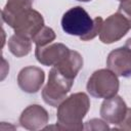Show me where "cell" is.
I'll return each mask as SVG.
<instances>
[{
	"mask_svg": "<svg viewBox=\"0 0 131 131\" xmlns=\"http://www.w3.org/2000/svg\"><path fill=\"white\" fill-rule=\"evenodd\" d=\"M90 107V100L86 93L77 92L67 97L57 107L58 130L79 131L83 130V119Z\"/></svg>",
	"mask_w": 131,
	"mask_h": 131,
	"instance_id": "1",
	"label": "cell"
},
{
	"mask_svg": "<svg viewBox=\"0 0 131 131\" xmlns=\"http://www.w3.org/2000/svg\"><path fill=\"white\" fill-rule=\"evenodd\" d=\"M87 91L96 98H110L117 95L120 87L118 77L111 70L95 71L87 82Z\"/></svg>",
	"mask_w": 131,
	"mask_h": 131,
	"instance_id": "2",
	"label": "cell"
},
{
	"mask_svg": "<svg viewBox=\"0 0 131 131\" xmlns=\"http://www.w3.org/2000/svg\"><path fill=\"white\" fill-rule=\"evenodd\" d=\"M73 83L74 80L68 79L53 67L49 73L48 82L42 90L43 100L49 105L58 106L67 98Z\"/></svg>",
	"mask_w": 131,
	"mask_h": 131,
	"instance_id": "3",
	"label": "cell"
},
{
	"mask_svg": "<svg viewBox=\"0 0 131 131\" xmlns=\"http://www.w3.org/2000/svg\"><path fill=\"white\" fill-rule=\"evenodd\" d=\"M93 27V19L81 6H75L66 11L61 18L62 30L73 36L80 38L87 35Z\"/></svg>",
	"mask_w": 131,
	"mask_h": 131,
	"instance_id": "4",
	"label": "cell"
},
{
	"mask_svg": "<svg viewBox=\"0 0 131 131\" xmlns=\"http://www.w3.org/2000/svg\"><path fill=\"white\" fill-rule=\"evenodd\" d=\"M6 24L13 29L15 34L32 40V38L44 27V19L41 13L30 8L18 13Z\"/></svg>",
	"mask_w": 131,
	"mask_h": 131,
	"instance_id": "5",
	"label": "cell"
},
{
	"mask_svg": "<svg viewBox=\"0 0 131 131\" xmlns=\"http://www.w3.org/2000/svg\"><path fill=\"white\" fill-rule=\"evenodd\" d=\"M130 29L131 25L128 19L117 11L103 20L99 33V39L104 44H111L122 39Z\"/></svg>",
	"mask_w": 131,
	"mask_h": 131,
	"instance_id": "6",
	"label": "cell"
},
{
	"mask_svg": "<svg viewBox=\"0 0 131 131\" xmlns=\"http://www.w3.org/2000/svg\"><path fill=\"white\" fill-rule=\"evenodd\" d=\"M107 69L117 76L128 78L131 76V49L126 47H119L111 51L106 58Z\"/></svg>",
	"mask_w": 131,
	"mask_h": 131,
	"instance_id": "7",
	"label": "cell"
},
{
	"mask_svg": "<svg viewBox=\"0 0 131 131\" xmlns=\"http://www.w3.org/2000/svg\"><path fill=\"white\" fill-rule=\"evenodd\" d=\"M126 112H127V105L123 100V98L119 95L105 98L100 106L101 118L106 123L117 126L125 118Z\"/></svg>",
	"mask_w": 131,
	"mask_h": 131,
	"instance_id": "8",
	"label": "cell"
},
{
	"mask_svg": "<svg viewBox=\"0 0 131 131\" xmlns=\"http://www.w3.org/2000/svg\"><path fill=\"white\" fill-rule=\"evenodd\" d=\"M48 120L49 115L43 106L39 104H31L23 111L19 117V124L27 130L35 131L43 129L48 123Z\"/></svg>",
	"mask_w": 131,
	"mask_h": 131,
	"instance_id": "9",
	"label": "cell"
},
{
	"mask_svg": "<svg viewBox=\"0 0 131 131\" xmlns=\"http://www.w3.org/2000/svg\"><path fill=\"white\" fill-rule=\"evenodd\" d=\"M45 74L38 67H26L17 75V84L19 88L27 93H36L44 83Z\"/></svg>",
	"mask_w": 131,
	"mask_h": 131,
	"instance_id": "10",
	"label": "cell"
},
{
	"mask_svg": "<svg viewBox=\"0 0 131 131\" xmlns=\"http://www.w3.org/2000/svg\"><path fill=\"white\" fill-rule=\"evenodd\" d=\"M70 49L62 43H53L46 46H36L35 56L37 60L43 66H56L60 60H62Z\"/></svg>",
	"mask_w": 131,
	"mask_h": 131,
	"instance_id": "11",
	"label": "cell"
},
{
	"mask_svg": "<svg viewBox=\"0 0 131 131\" xmlns=\"http://www.w3.org/2000/svg\"><path fill=\"white\" fill-rule=\"evenodd\" d=\"M83 67V57L82 55L75 50H70L68 55L60 60L54 68L68 79L74 80Z\"/></svg>",
	"mask_w": 131,
	"mask_h": 131,
	"instance_id": "12",
	"label": "cell"
},
{
	"mask_svg": "<svg viewBox=\"0 0 131 131\" xmlns=\"http://www.w3.org/2000/svg\"><path fill=\"white\" fill-rule=\"evenodd\" d=\"M9 51L16 57H23L28 55L32 49V40L18 34H14L8 41Z\"/></svg>",
	"mask_w": 131,
	"mask_h": 131,
	"instance_id": "13",
	"label": "cell"
},
{
	"mask_svg": "<svg viewBox=\"0 0 131 131\" xmlns=\"http://www.w3.org/2000/svg\"><path fill=\"white\" fill-rule=\"evenodd\" d=\"M33 2L34 0H7L2 10L3 21L7 23L18 13L30 9L33 5Z\"/></svg>",
	"mask_w": 131,
	"mask_h": 131,
	"instance_id": "14",
	"label": "cell"
},
{
	"mask_svg": "<svg viewBox=\"0 0 131 131\" xmlns=\"http://www.w3.org/2000/svg\"><path fill=\"white\" fill-rule=\"evenodd\" d=\"M55 33L54 31L49 28L44 26L33 38L32 41L36 44V46H46L48 44H50L52 41H54L55 39Z\"/></svg>",
	"mask_w": 131,
	"mask_h": 131,
	"instance_id": "15",
	"label": "cell"
},
{
	"mask_svg": "<svg viewBox=\"0 0 131 131\" xmlns=\"http://www.w3.org/2000/svg\"><path fill=\"white\" fill-rule=\"evenodd\" d=\"M102 23H103V19L100 16L95 17L93 19V27L90 30V32L87 35H85L84 37L80 38V39L82 41H89V40H92L93 38H95L100 33V30H101V27H102Z\"/></svg>",
	"mask_w": 131,
	"mask_h": 131,
	"instance_id": "16",
	"label": "cell"
},
{
	"mask_svg": "<svg viewBox=\"0 0 131 131\" xmlns=\"http://www.w3.org/2000/svg\"><path fill=\"white\" fill-rule=\"evenodd\" d=\"M85 130H108L110 127L106 122L100 119H91L85 123Z\"/></svg>",
	"mask_w": 131,
	"mask_h": 131,
	"instance_id": "17",
	"label": "cell"
},
{
	"mask_svg": "<svg viewBox=\"0 0 131 131\" xmlns=\"http://www.w3.org/2000/svg\"><path fill=\"white\" fill-rule=\"evenodd\" d=\"M118 11L121 14H123L131 25V0L121 1L120 5H119V8H118Z\"/></svg>",
	"mask_w": 131,
	"mask_h": 131,
	"instance_id": "18",
	"label": "cell"
},
{
	"mask_svg": "<svg viewBox=\"0 0 131 131\" xmlns=\"http://www.w3.org/2000/svg\"><path fill=\"white\" fill-rule=\"evenodd\" d=\"M118 129L131 131V108H127L125 118H124L123 121L118 125Z\"/></svg>",
	"mask_w": 131,
	"mask_h": 131,
	"instance_id": "19",
	"label": "cell"
},
{
	"mask_svg": "<svg viewBox=\"0 0 131 131\" xmlns=\"http://www.w3.org/2000/svg\"><path fill=\"white\" fill-rule=\"evenodd\" d=\"M125 46L131 49V38H129V39L126 41V43H125Z\"/></svg>",
	"mask_w": 131,
	"mask_h": 131,
	"instance_id": "20",
	"label": "cell"
},
{
	"mask_svg": "<svg viewBox=\"0 0 131 131\" xmlns=\"http://www.w3.org/2000/svg\"><path fill=\"white\" fill-rule=\"evenodd\" d=\"M77 1H81V2H88V1H91V0H77Z\"/></svg>",
	"mask_w": 131,
	"mask_h": 131,
	"instance_id": "21",
	"label": "cell"
},
{
	"mask_svg": "<svg viewBox=\"0 0 131 131\" xmlns=\"http://www.w3.org/2000/svg\"><path fill=\"white\" fill-rule=\"evenodd\" d=\"M119 1H120V2H121V1H123V0H119Z\"/></svg>",
	"mask_w": 131,
	"mask_h": 131,
	"instance_id": "22",
	"label": "cell"
}]
</instances>
